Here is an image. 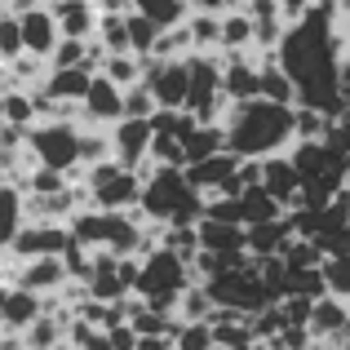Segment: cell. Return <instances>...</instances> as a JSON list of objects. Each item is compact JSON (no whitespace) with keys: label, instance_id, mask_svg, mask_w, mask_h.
<instances>
[{"label":"cell","instance_id":"21","mask_svg":"<svg viewBox=\"0 0 350 350\" xmlns=\"http://www.w3.org/2000/svg\"><path fill=\"white\" fill-rule=\"evenodd\" d=\"M208 324V337H213V350H248L253 346V333H248V319L235 315V310H217L204 319Z\"/></svg>","mask_w":350,"mask_h":350},{"label":"cell","instance_id":"35","mask_svg":"<svg viewBox=\"0 0 350 350\" xmlns=\"http://www.w3.org/2000/svg\"><path fill=\"white\" fill-rule=\"evenodd\" d=\"M124 31H129V53H133V58H146L151 44H155V36H160V27L146 23L142 14H129L124 18Z\"/></svg>","mask_w":350,"mask_h":350},{"label":"cell","instance_id":"23","mask_svg":"<svg viewBox=\"0 0 350 350\" xmlns=\"http://www.w3.org/2000/svg\"><path fill=\"white\" fill-rule=\"evenodd\" d=\"M293 239V226H288V217H275V222H253V226H244V248H248V257H275L284 244Z\"/></svg>","mask_w":350,"mask_h":350},{"label":"cell","instance_id":"18","mask_svg":"<svg viewBox=\"0 0 350 350\" xmlns=\"http://www.w3.org/2000/svg\"><path fill=\"white\" fill-rule=\"evenodd\" d=\"M89 80H94V76H89L85 67H62V71H53V67H49L36 94H44L49 103H58V107H80V98H85Z\"/></svg>","mask_w":350,"mask_h":350},{"label":"cell","instance_id":"27","mask_svg":"<svg viewBox=\"0 0 350 350\" xmlns=\"http://www.w3.org/2000/svg\"><path fill=\"white\" fill-rule=\"evenodd\" d=\"M62 328H67V315H49V310H40V315H36L18 337H23V346L53 350V346H62Z\"/></svg>","mask_w":350,"mask_h":350},{"label":"cell","instance_id":"11","mask_svg":"<svg viewBox=\"0 0 350 350\" xmlns=\"http://www.w3.org/2000/svg\"><path fill=\"white\" fill-rule=\"evenodd\" d=\"M107 142H111V160L120 169H142L146 164V146H151V124L146 120H116L107 129Z\"/></svg>","mask_w":350,"mask_h":350},{"label":"cell","instance_id":"12","mask_svg":"<svg viewBox=\"0 0 350 350\" xmlns=\"http://www.w3.org/2000/svg\"><path fill=\"white\" fill-rule=\"evenodd\" d=\"M14 18H18V36H23V53H31V58L49 62L53 44L62 40V36H58V23H53V14H49L44 5H31V9H23V14H14Z\"/></svg>","mask_w":350,"mask_h":350},{"label":"cell","instance_id":"10","mask_svg":"<svg viewBox=\"0 0 350 350\" xmlns=\"http://www.w3.org/2000/svg\"><path fill=\"white\" fill-rule=\"evenodd\" d=\"M196 244H200V253H213L226 271L248 262L244 226H235V222H213V217H200V222H196Z\"/></svg>","mask_w":350,"mask_h":350},{"label":"cell","instance_id":"2","mask_svg":"<svg viewBox=\"0 0 350 350\" xmlns=\"http://www.w3.org/2000/svg\"><path fill=\"white\" fill-rule=\"evenodd\" d=\"M222 137L235 160H266L284 155L293 146V107H275L266 98L226 107L222 116Z\"/></svg>","mask_w":350,"mask_h":350},{"label":"cell","instance_id":"36","mask_svg":"<svg viewBox=\"0 0 350 350\" xmlns=\"http://www.w3.org/2000/svg\"><path fill=\"white\" fill-rule=\"evenodd\" d=\"M173 350H213L208 324H178L173 328Z\"/></svg>","mask_w":350,"mask_h":350},{"label":"cell","instance_id":"28","mask_svg":"<svg viewBox=\"0 0 350 350\" xmlns=\"http://www.w3.org/2000/svg\"><path fill=\"white\" fill-rule=\"evenodd\" d=\"M111 160V142H107V129H89L80 124V142H76V169H94V164Z\"/></svg>","mask_w":350,"mask_h":350},{"label":"cell","instance_id":"1","mask_svg":"<svg viewBox=\"0 0 350 350\" xmlns=\"http://www.w3.org/2000/svg\"><path fill=\"white\" fill-rule=\"evenodd\" d=\"M346 44L350 40L342 31V14L333 9V0H315L297 23H288L280 49H275V62L297 89V107H315L328 120L346 111V98L337 89V62H342Z\"/></svg>","mask_w":350,"mask_h":350},{"label":"cell","instance_id":"9","mask_svg":"<svg viewBox=\"0 0 350 350\" xmlns=\"http://www.w3.org/2000/svg\"><path fill=\"white\" fill-rule=\"evenodd\" d=\"M76 244L67 231V222H23V231L9 244V257L14 262H27V257H62Z\"/></svg>","mask_w":350,"mask_h":350},{"label":"cell","instance_id":"42","mask_svg":"<svg viewBox=\"0 0 350 350\" xmlns=\"http://www.w3.org/2000/svg\"><path fill=\"white\" fill-rule=\"evenodd\" d=\"M173 342H169V337H137V342H133V350H169Z\"/></svg>","mask_w":350,"mask_h":350},{"label":"cell","instance_id":"47","mask_svg":"<svg viewBox=\"0 0 350 350\" xmlns=\"http://www.w3.org/2000/svg\"><path fill=\"white\" fill-rule=\"evenodd\" d=\"M248 350H262V346H248Z\"/></svg>","mask_w":350,"mask_h":350},{"label":"cell","instance_id":"6","mask_svg":"<svg viewBox=\"0 0 350 350\" xmlns=\"http://www.w3.org/2000/svg\"><path fill=\"white\" fill-rule=\"evenodd\" d=\"M76 142H80V124L71 120H36L23 133V146L31 155V164L40 169H53L62 178H76Z\"/></svg>","mask_w":350,"mask_h":350},{"label":"cell","instance_id":"46","mask_svg":"<svg viewBox=\"0 0 350 350\" xmlns=\"http://www.w3.org/2000/svg\"><path fill=\"white\" fill-rule=\"evenodd\" d=\"M346 333H350V310H346Z\"/></svg>","mask_w":350,"mask_h":350},{"label":"cell","instance_id":"19","mask_svg":"<svg viewBox=\"0 0 350 350\" xmlns=\"http://www.w3.org/2000/svg\"><path fill=\"white\" fill-rule=\"evenodd\" d=\"M253 62H257V98H266L275 107H297V89L284 76V67L275 62V53H257Z\"/></svg>","mask_w":350,"mask_h":350},{"label":"cell","instance_id":"17","mask_svg":"<svg viewBox=\"0 0 350 350\" xmlns=\"http://www.w3.org/2000/svg\"><path fill=\"white\" fill-rule=\"evenodd\" d=\"M346 301H337V297H315L310 301V315H306V337L310 342H337V337H346Z\"/></svg>","mask_w":350,"mask_h":350},{"label":"cell","instance_id":"15","mask_svg":"<svg viewBox=\"0 0 350 350\" xmlns=\"http://www.w3.org/2000/svg\"><path fill=\"white\" fill-rule=\"evenodd\" d=\"M14 284L27 293H36V297H53V293L67 284V271H62V257H27V262H18L14 271Z\"/></svg>","mask_w":350,"mask_h":350},{"label":"cell","instance_id":"4","mask_svg":"<svg viewBox=\"0 0 350 350\" xmlns=\"http://www.w3.org/2000/svg\"><path fill=\"white\" fill-rule=\"evenodd\" d=\"M191 271L187 262H182L178 253H169V248H151V253L137 262V284L129 297H137L146 310H164V315H173V301H178V293L187 288Z\"/></svg>","mask_w":350,"mask_h":350},{"label":"cell","instance_id":"39","mask_svg":"<svg viewBox=\"0 0 350 350\" xmlns=\"http://www.w3.org/2000/svg\"><path fill=\"white\" fill-rule=\"evenodd\" d=\"M103 333H107V346L111 350H133V342H137L129 324H111V328H103Z\"/></svg>","mask_w":350,"mask_h":350},{"label":"cell","instance_id":"8","mask_svg":"<svg viewBox=\"0 0 350 350\" xmlns=\"http://www.w3.org/2000/svg\"><path fill=\"white\" fill-rule=\"evenodd\" d=\"M142 85L155 98V111H182L187 103V58H142Z\"/></svg>","mask_w":350,"mask_h":350},{"label":"cell","instance_id":"38","mask_svg":"<svg viewBox=\"0 0 350 350\" xmlns=\"http://www.w3.org/2000/svg\"><path fill=\"white\" fill-rule=\"evenodd\" d=\"M18 53H23V36H18V18L9 14L0 23V62H14Z\"/></svg>","mask_w":350,"mask_h":350},{"label":"cell","instance_id":"26","mask_svg":"<svg viewBox=\"0 0 350 350\" xmlns=\"http://www.w3.org/2000/svg\"><path fill=\"white\" fill-rule=\"evenodd\" d=\"M208 315H213V297L204 293V284H187L173 301V319L178 324H204Z\"/></svg>","mask_w":350,"mask_h":350},{"label":"cell","instance_id":"22","mask_svg":"<svg viewBox=\"0 0 350 350\" xmlns=\"http://www.w3.org/2000/svg\"><path fill=\"white\" fill-rule=\"evenodd\" d=\"M40 310H44V301L36 297V293L9 284V288H5V306H0V333H23Z\"/></svg>","mask_w":350,"mask_h":350},{"label":"cell","instance_id":"25","mask_svg":"<svg viewBox=\"0 0 350 350\" xmlns=\"http://www.w3.org/2000/svg\"><path fill=\"white\" fill-rule=\"evenodd\" d=\"M27 213H23V191L14 182H0V253H9L14 235L23 231Z\"/></svg>","mask_w":350,"mask_h":350},{"label":"cell","instance_id":"40","mask_svg":"<svg viewBox=\"0 0 350 350\" xmlns=\"http://www.w3.org/2000/svg\"><path fill=\"white\" fill-rule=\"evenodd\" d=\"M187 14H226V0H182Z\"/></svg>","mask_w":350,"mask_h":350},{"label":"cell","instance_id":"31","mask_svg":"<svg viewBox=\"0 0 350 350\" xmlns=\"http://www.w3.org/2000/svg\"><path fill=\"white\" fill-rule=\"evenodd\" d=\"M319 280H324V293L350 306V257H324L319 262Z\"/></svg>","mask_w":350,"mask_h":350},{"label":"cell","instance_id":"45","mask_svg":"<svg viewBox=\"0 0 350 350\" xmlns=\"http://www.w3.org/2000/svg\"><path fill=\"white\" fill-rule=\"evenodd\" d=\"M23 350H40V346H23ZM53 350H62V346H53Z\"/></svg>","mask_w":350,"mask_h":350},{"label":"cell","instance_id":"30","mask_svg":"<svg viewBox=\"0 0 350 350\" xmlns=\"http://www.w3.org/2000/svg\"><path fill=\"white\" fill-rule=\"evenodd\" d=\"M98 76L111 80L116 89H129L142 80V58H133V53H107L103 67H98Z\"/></svg>","mask_w":350,"mask_h":350},{"label":"cell","instance_id":"24","mask_svg":"<svg viewBox=\"0 0 350 350\" xmlns=\"http://www.w3.org/2000/svg\"><path fill=\"white\" fill-rule=\"evenodd\" d=\"M226 151V137H222V124H191V133L182 137V160L196 164V160H208V155ZM182 164V169H187Z\"/></svg>","mask_w":350,"mask_h":350},{"label":"cell","instance_id":"32","mask_svg":"<svg viewBox=\"0 0 350 350\" xmlns=\"http://www.w3.org/2000/svg\"><path fill=\"white\" fill-rule=\"evenodd\" d=\"M191 36H187V23H178V27H164L160 36H155V44H151V53L146 58H191Z\"/></svg>","mask_w":350,"mask_h":350},{"label":"cell","instance_id":"7","mask_svg":"<svg viewBox=\"0 0 350 350\" xmlns=\"http://www.w3.org/2000/svg\"><path fill=\"white\" fill-rule=\"evenodd\" d=\"M204 293L213 297L217 310H235V315H244V319L257 315L262 306H271V293H266V284L257 280V266L253 262L213 275V280L204 284Z\"/></svg>","mask_w":350,"mask_h":350},{"label":"cell","instance_id":"5","mask_svg":"<svg viewBox=\"0 0 350 350\" xmlns=\"http://www.w3.org/2000/svg\"><path fill=\"white\" fill-rule=\"evenodd\" d=\"M80 187H85V208L129 213V208H137V196H142V173L120 169L116 160H107V164H94V169L80 173Z\"/></svg>","mask_w":350,"mask_h":350},{"label":"cell","instance_id":"33","mask_svg":"<svg viewBox=\"0 0 350 350\" xmlns=\"http://www.w3.org/2000/svg\"><path fill=\"white\" fill-rule=\"evenodd\" d=\"M187 36L196 53H217V14H187Z\"/></svg>","mask_w":350,"mask_h":350},{"label":"cell","instance_id":"41","mask_svg":"<svg viewBox=\"0 0 350 350\" xmlns=\"http://www.w3.org/2000/svg\"><path fill=\"white\" fill-rule=\"evenodd\" d=\"M315 5V0H280V14H284V23H297L306 9Z\"/></svg>","mask_w":350,"mask_h":350},{"label":"cell","instance_id":"16","mask_svg":"<svg viewBox=\"0 0 350 350\" xmlns=\"http://www.w3.org/2000/svg\"><path fill=\"white\" fill-rule=\"evenodd\" d=\"M235 155L231 151H217V155H208V160H196V164H187L182 169V178H187V187L196 191L200 200H213L217 191H222V182L235 173Z\"/></svg>","mask_w":350,"mask_h":350},{"label":"cell","instance_id":"3","mask_svg":"<svg viewBox=\"0 0 350 350\" xmlns=\"http://www.w3.org/2000/svg\"><path fill=\"white\" fill-rule=\"evenodd\" d=\"M142 196H137V213L151 226H196L204 217V200L187 187L182 169H160V164H142Z\"/></svg>","mask_w":350,"mask_h":350},{"label":"cell","instance_id":"43","mask_svg":"<svg viewBox=\"0 0 350 350\" xmlns=\"http://www.w3.org/2000/svg\"><path fill=\"white\" fill-rule=\"evenodd\" d=\"M342 196H346V208H350V178H346V187H342Z\"/></svg>","mask_w":350,"mask_h":350},{"label":"cell","instance_id":"14","mask_svg":"<svg viewBox=\"0 0 350 350\" xmlns=\"http://www.w3.org/2000/svg\"><path fill=\"white\" fill-rule=\"evenodd\" d=\"M116 120H124V116H120V89L111 85V80L94 76V80H89V89H85V98H80V124L111 129Z\"/></svg>","mask_w":350,"mask_h":350},{"label":"cell","instance_id":"44","mask_svg":"<svg viewBox=\"0 0 350 350\" xmlns=\"http://www.w3.org/2000/svg\"><path fill=\"white\" fill-rule=\"evenodd\" d=\"M5 18H9V9H5V0H0V23H5Z\"/></svg>","mask_w":350,"mask_h":350},{"label":"cell","instance_id":"29","mask_svg":"<svg viewBox=\"0 0 350 350\" xmlns=\"http://www.w3.org/2000/svg\"><path fill=\"white\" fill-rule=\"evenodd\" d=\"M129 5H133V14H142L146 23H155L160 31L187 23V5H182V0H129Z\"/></svg>","mask_w":350,"mask_h":350},{"label":"cell","instance_id":"34","mask_svg":"<svg viewBox=\"0 0 350 350\" xmlns=\"http://www.w3.org/2000/svg\"><path fill=\"white\" fill-rule=\"evenodd\" d=\"M120 116H124V120H151L155 116V98L146 94L142 80L129 85V89H120Z\"/></svg>","mask_w":350,"mask_h":350},{"label":"cell","instance_id":"13","mask_svg":"<svg viewBox=\"0 0 350 350\" xmlns=\"http://www.w3.org/2000/svg\"><path fill=\"white\" fill-rule=\"evenodd\" d=\"M222 62V76H217V89H222L226 107H239V103H253L257 98V62L248 53H226Z\"/></svg>","mask_w":350,"mask_h":350},{"label":"cell","instance_id":"20","mask_svg":"<svg viewBox=\"0 0 350 350\" xmlns=\"http://www.w3.org/2000/svg\"><path fill=\"white\" fill-rule=\"evenodd\" d=\"M53 23H58V36H67V40H89L98 27V5L94 0H62V5L49 9Z\"/></svg>","mask_w":350,"mask_h":350},{"label":"cell","instance_id":"37","mask_svg":"<svg viewBox=\"0 0 350 350\" xmlns=\"http://www.w3.org/2000/svg\"><path fill=\"white\" fill-rule=\"evenodd\" d=\"M80 62H85V40H67V36H62V40L53 44V53H49L44 67L62 71V67H80Z\"/></svg>","mask_w":350,"mask_h":350}]
</instances>
